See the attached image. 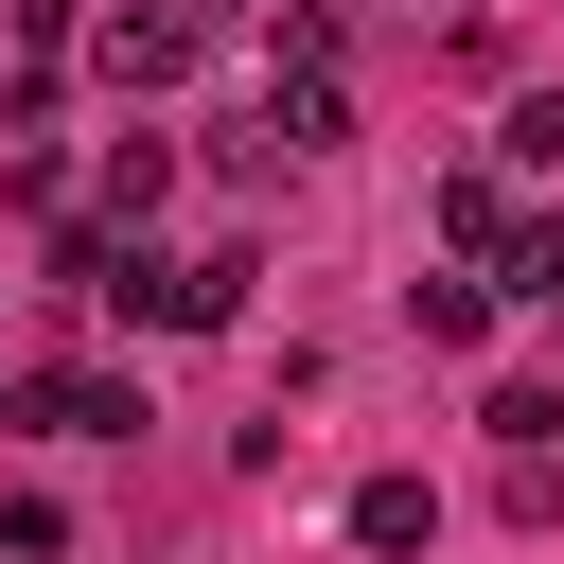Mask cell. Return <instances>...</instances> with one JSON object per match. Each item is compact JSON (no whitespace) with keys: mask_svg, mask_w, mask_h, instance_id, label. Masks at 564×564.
<instances>
[{"mask_svg":"<svg viewBox=\"0 0 564 564\" xmlns=\"http://www.w3.org/2000/svg\"><path fill=\"white\" fill-rule=\"evenodd\" d=\"M423 529H441L423 476H352V546H423Z\"/></svg>","mask_w":564,"mask_h":564,"instance_id":"7","label":"cell"},{"mask_svg":"<svg viewBox=\"0 0 564 564\" xmlns=\"http://www.w3.org/2000/svg\"><path fill=\"white\" fill-rule=\"evenodd\" d=\"M441 247L458 264H511V176H441Z\"/></svg>","mask_w":564,"mask_h":564,"instance_id":"5","label":"cell"},{"mask_svg":"<svg viewBox=\"0 0 564 564\" xmlns=\"http://www.w3.org/2000/svg\"><path fill=\"white\" fill-rule=\"evenodd\" d=\"M476 423H494V441H511V458H546V441H564V388H494V405H476Z\"/></svg>","mask_w":564,"mask_h":564,"instance_id":"9","label":"cell"},{"mask_svg":"<svg viewBox=\"0 0 564 564\" xmlns=\"http://www.w3.org/2000/svg\"><path fill=\"white\" fill-rule=\"evenodd\" d=\"M159 194H176V141H159V123H141V141H123V159H106V212H88V229H141V212H159Z\"/></svg>","mask_w":564,"mask_h":564,"instance_id":"6","label":"cell"},{"mask_svg":"<svg viewBox=\"0 0 564 564\" xmlns=\"http://www.w3.org/2000/svg\"><path fill=\"white\" fill-rule=\"evenodd\" d=\"M264 123H282V159H317V141H352V88H335V70H282Z\"/></svg>","mask_w":564,"mask_h":564,"instance_id":"4","label":"cell"},{"mask_svg":"<svg viewBox=\"0 0 564 564\" xmlns=\"http://www.w3.org/2000/svg\"><path fill=\"white\" fill-rule=\"evenodd\" d=\"M194 35H212V18H194V0H123V18H106V35H88V70H106V88H141V106H159V88H194Z\"/></svg>","mask_w":564,"mask_h":564,"instance_id":"2","label":"cell"},{"mask_svg":"<svg viewBox=\"0 0 564 564\" xmlns=\"http://www.w3.org/2000/svg\"><path fill=\"white\" fill-rule=\"evenodd\" d=\"M494 282H511V300H546V317H564V212H546V229H511V264H494Z\"/></svg>","mask_w":564,"mask_h":564,"instance_id":"11","label":"cell"},{"mask_svg":"<svg viewBox=\"0 0 564 564\" xmlns=\"http://www.w3.org/2000/svg\"><path fill=\"white\" fill-rule=\"evenodd\" d=\"M18 423H53V441H141V388H123V370H18Z\"/></svg>","mask_w":564,"mask_h":564,"instance_id":"3","label":"cell"},{"mask_svg":"<svg viewBox=\"0 0 564 564\" xmlns=\"http://www.w3.org/2000/svg\"><path fill=\"white\" fill-rule=\"evenodd\" d=\"M106 317H141V335H229V317H247V247H194V264L123 247V264H106Z\"/></svg>","mask_w":564,"mask_h":564,"instance_id":"1","label":"cell"},{"mask_svg":"<svg viewBox=\"0 0 564 564\" xmlns=\"http://www.w3.org/2000/svg\"><path fill=\"white\" fill-rule=\"evenodd\" d=\"M405 317H423L441 352H476V317H494V282H458V264H441V282H405Z\"/></svg>","mask_w":564,"mask_h":564,"instance_id":"8","label":"cell"},{"mask_svg":"<svg viewBox=\"0 0 564 564\" xmlns=\"http://www.w3.org/2000/svg\"><path fill=\"white\" fill-rule=\"evenodd\" d=\"M0 564H70V511L53 494H0Z\"/></svg>","mask_w":564,"mask_h":564,"instance_id":"10","label":"cell"}]
</instances>
